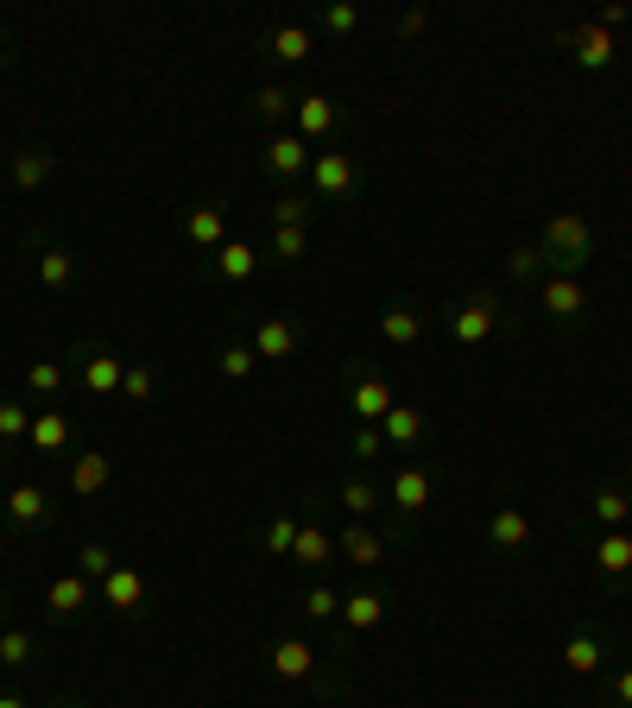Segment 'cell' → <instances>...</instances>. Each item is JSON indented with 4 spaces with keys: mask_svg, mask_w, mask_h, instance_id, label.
Segmentation results:
<instances>
[{
    "mask_svg": "<svg viewBox=\"0 0 632 708\" xmlns=\"http://www.w3.org/2000/svg\"><path fill=\"white\" fill-rule=\"evenodd\" d=\"M348 399H354V411H361V424H379V418L399 405V399H392V386H386L379 374H361V379L348 386Z\"/></svg>",
    "mask_w": 632,
    "mask_h": 708,
    "instance_id": "cell-8",
    "label": "cell"
},
{
    "mask_svg": "<svg viewBox=\"0 0 632 708\" xmlns=\"http://www.w3.org/2000/svg\"><path fill=\"white\" fill-rule=\"evenodd\" d=\"M335 133V101L329 96H303L298 101V140L310 146V140H329Z\"/></svg>",
    "mask_w": 632,
    "mask_h": 708,
    "instance_id": "cell-16",
    "label": "cell"
},
{
    "mask_svg": "<svg viewBox=\"0 0 632 708\" xmlns=\"http://www.w3.org/2000/svg\"><path fill=\"white\" fill-rule=\"evenodd\" d=\"M613 703H620V708H632V664L620 671V677H613Z\"/></svg>",
    "mask_w": 632,
    "mask_h": 708,
    "instance_id": "cell-47",
    "label": "cell"
},
{
    "mask_svg": "<svg viewBox=\"0 0 632 708\" xmlns=\"http://www.w3.org/2000/svg\"><path fill=\"white\" fill-rule=\"evenodd\" d=\"M273 671L285 683L317 677V645H310V639H278V645H273Z\"/></svg>",
    "mask_w": 632,
    "mask_h": 708,
    "instance_id": "cell-10",
    "label": "cell"
},
{
    "mask_svg": "<svg viewBox=\"0 0 632 708\" xmlns=\"http://www.w3.org/2000/svg\"><path fill=\"white\" fill-rule=\"evenodd\" d=\"M253 354H266V361H291V354H298V329L285 323V317H266V323L253 329Z\"/></svg>",
    "mask_w": 632,
    "mask_h": 708,
    "instance_id": "cell-14",
    "label": "cell"
},
{
    "mask_svg": "<svg viewBox=\"0 0 632 708\" xmlns=\"http://www.w3.org/2000/svg\"><path fill=\"white\" fill-rule=\"evenodd\" d=\"M354 455H367V462H374V455H386V436H379V424H361V430H354Z\"/></svg>",
    "mask_w": 632,
    "mask_h": 708,
    "instance_id": "cell-45",
    "label": "cell"
},
{
    "mask_svg": "<svg viewBox=\"0 0 632 708\" xmlns=\"http://www.w3.org/2000/svg\"><path fill=\"white\" fill-rule=\"evenodd\" d=\"M595 519H601L607 531H620L632 519V506H627V494H620V487H601V494H595Z\"/></svg>",
    "mask_w": 632,
    "mask_h": 708,
    "instance_id": "cell-32",
    "label": "cell"
},
{
    "mask_svg": "<svg viewBox=\"0 0 632 708\" xmlns=\"http://www.w3.org/2000/svg\"><path fill=\"white\" fill-rule=\"evenodd\" d=\"M121 354L114 349H82V392H96V399H108V392H121Z\"/></svg>",
    "mask_w": 632,
    "mask_h": 708,
    "instance_id": "cell-6",
    "label": "cell"
},
{
    "mask_svg": "<svg viewBox=\"0 0 632 708\" xmlns=\"http://www.w3.org/2000/svg\"><path fill=\"white\" fill-rule=\"evenodd\" d=\"M303 247H310V234H303V228H278V234H273V259H303Z\"/></svg>",
    "mask_w": 632,
    "mask_h": 708,
    "instance_id": "cell-40",
    "label": "cell"
},
{
    "mask_svg": "<svg viewBox=\"0 0 632 708\" xmlns=\"http://www.w3.org/2000/svg\"><path fill=\"white\" fill-rule=\"evenodd\" d=\"M379 335H386L392 349H411V342L424 335V317H418L411 303H386V317H379Z\"/></svg>",
    "mask_w": 632,
    "mask_h": 708,
    "instance_id": "cell-18",
    "label": "cell"
},
{
    "mask_svg": "<svg viewBox=\"0 0 632 708\" xmlns=\"http://www.w3.org/2000/svg\"><path fill=\"white\" fill-rule=\"evenodd\" d=\"M0 708H25V703H20V696H0Z\"/></svg>",
    "mask_w": 632,
    "mask_h": 708,
    "instance_id": "cell-49",
    "label": "cell"
},
{
    "mask_svg": "<svg viewBox=\"0 0 632 708\" xmlns=\"http://www.w3.org/2000/svg\"><path fill=\"white\" fill-rule=\"evenodd\" d=\"M266 45H273L278 64H303V57H310V25H278Z\"/></svg>",
    "mask_w": 632,
    "mask_h": 708,
    "instance_id": "cell-27",
    "label": "cell"
},
{
    "mask_svg": "<svg viewBox=\"0 0 632 708\" xmlns=\"http://www.w3.org/2000/svg\"><path fill=\"white\" fill-rule=\"evenodd\" d=\"M45 601H51V613H82L89 607V576H57L45 588Z\"/></svg>",
    "mask_w": 632,
    "mask_h": 708,
    "instance_id": "cell-24",
    "label": "cell"
},
{
    "mask_svg": "<svg viewBox=\"0 0 632 708\" xmlns=\"http://www.w3.org/2000/svg\"><path fill=\"white\" fill-rule=\"evenodd\" d=\"M342 551H348V563H361V569H374L379 556H386V544H379L367 526H348L342 531Z\"/></svg>",
    "mask_w": 632,
    "mask_h": 708,
    "instance_id": "cell-29",
    "label": "cell"
},
{
    "mask_svg": "<svg viewBox=\"0 0 632 708\" xmlns=\"http://www.w3.org/2000/svg\"><path fill=\"white\" fill-rule=\"evenodd\" d=\"M0 551H7V526H0Z\"/></svg>",
    "mask_w": 632,
    "mask_h": 708,
    "instance_id": "cell-50",
    "label": "cell"
},
{
    "mask_svg": "<svg viewBox=\"0 0 632 708\" xmlns=\"http://www.w3.org/2000/svg\"><path fill=\"white\" fill-rule=\"evenodd\" d=\"M273 215H278V228H303V215H310V197H278Z\"/></svg>",
    "mask_w": 632,
    "mask_h": 708,
    "instance_id": "cell-42",
    "label": "cell"
},
{
    "mask_svg": "<svg viewBox=\"0 0 632 708\" xmlns=\"http://www.w3.org/2000/svg\"><path fill=\"white\" fill-rule=\"evenodd\" d=\"M121 392H126V399H133V405H146V399H152V367H126Z\"/></svg>",
    "mask_w": 632,
    "mask_h": 708,
    "instance_id": "cell-44",
    "label": "cell"
},
{
    "mask_svg": "<svg viewBox=\"0 0 632 708\" xmlns=\"http://www.w3.org/2000/svg\"><path fill=\"white\" fill-rule=\"evenodd\" d=\"M494 317H500V303L480 291V298H468V303H462V310L450 317V335L462 342V349H480V342L494 335Z\"/></svg>",
    "mask_w": 632,
    "mask_h": 708,
    "instance_id": "cell-2",
    "label": "cell"
},
{
    "mask_svg": "<svg viewBox=\"0 0 632 708\" xmlns=\"http://www.w3.org/2000/svg\"><path fill=\"white\" fill-rule=\"evenodd\" d=\"M253 108H259V114H266V121H278V114H285V108H291V96H285V89H278V82H266V89H259V96H253Z\"/></svg>",
    "mask_w": 632,
    "mask_h": 708,
    "instance_id": "cell-43",
    "label": "cell"
},
{
    "mask_svg": "<svg viewBox=\"0 0 632 708\" xmlns=\"http://www.w3.org/2000/svg\"><path fill=\"white\" fill-rule=\"evenodd\" d=\"M108 475H114V455L82 450L70 462V494H76V500H89V494H101V487H108Z\"/></svg>",
    "mask_w": 632,
    "mask_h": 708,
    "instance_id": "cell-9",
    "label": "cell"
},
{
    "mask_svg": "<svg viewBox=\"0 0 632 708\" xmlns=\"http://www.w3.org/2000/svg\"><path fill=\"white\" fill-rule=\"evenodd\" d=\"M310 184H317V197H348L354 190V158L348 152H317V158H310Z\"/></svg>",
    "mask_w": 632,
    "mask_h": 708,
    "instance_id": "cell-5",
    "label": "cell"
},
{
    "mask_svg": "<svg viewBox=\"0 0 632 708\" xmlns=\"http://www.w3.org/2000/svg\"><path fill=\"white\" fill-rule=\"evenodd\" d=\"M253 361H259L253 349H241V342H228V349H222V374H228V379H247V374H253Z\"/></svg>",
    "mask_w": 632,
    "mask_h": 708,
    "instance_id": "cell-41",
    "label": "cell"
},
{
    "mask_svg": "<svg viewBox=\"0 0 632 708\" xmlns=\"http://www.w3.org/2000/svg\"><path fill=\"white\" fill-rule=\"evenodd\" d=\"M32 418H38V411H32V405H0V443H20V436H32Z\"/></svg>",
    "mask_w": 632,
    "mask_h": 708,
    "instance_id": "cell-33",
    "label": "cell"
},
{
    "mask_svg": "<svg viewBox=\"0 0 632 708\" xmlns=\"http://www.w3.org/2000/svg\"><path fill=\"white\" fill-rule=\"evenodd\" d=\"M544 273V247H512L506 253V278H537Z\"/></svg>",
    "mask_w": 632,
    "mask_h": 708,
    "instance_id": "cell-38",
    "label": "cell"
},
{
    "mask_svg": "<svg viewBox=\"0 0 632 708\" xmlns=\"http://www.w3.org/2000/svg\"><path fill=\"white\" fill-rule=\"evenodd\" d=\"M563 45H569V57H576L581 70H607L613 64V32L607 25H569Z\"/></svg>",
    "mask_w": 632,
    "mask_h": 708,
    "instance_id": "cell-3",
    "label": "cell"
},
{
    "mask_svg": "<svg viewBox=\"0 0 632 708\" xmlns=\"http://www.w3.org/2000/svg\"><path fill=\"white\" fill-rule=\"evenodd\" d=\"M342 620H348V632H374L379 620H386V601H379L374 588H361V595L342 601Z\"/></svg>",
    "mask_w": 632,
    "mask_h": 708,
    "instance_id": "cell-23",
    "label": "cell"
},
{
    "mask_svg": "<svg viewBox=\"0 0 632 708\" xmlns=\"http://www.w3.org/2000/svg\"><path fill=\"white\" fill-rule=\"evenodd\" d=\"M563 664H569L576 677H595V671H601V639H595V632H576V639L563 645Z\"/></svg>",
    "mask_w": 632,
    "mask_h": 708,
    "instance_id": "cell-26",
    "label": "cell"
},
{
    "mask_svg": "<svg viewBox=\"0 0 632 708\" xmlns=\"http://www.w3.org/2000/svg\"><path fill=\"white\" fill-rule=\"evenodd\" d=\"M0 632H7V607H0Z\"/></svg>",
    "mask_w": 632,
    "mask_h": 708,
    "instance_id": "cell-51",
    "label": "cell"
},
{
    "mask_svg": "<svg viewBox=\"0 0 632 708\" xmlns=\"http://www.w3.org/2000/svg\"><path fill=\"white\" fill-rule=\"evenodd\" d=\"M184 234H190V247H222V241H228L222 202H197V209L184 215Z\"/></svg>",
    "mask_w": 632,
    "mask_h": 708,
    "instance_id": "cell-11",
    "label": "cell"
},
{
    "mask_svg": "<svg viewBox=\"0 0 632 708\" xmlns=\"http://www.w3.org/2000/svg\"><path fill=\"white\" fill-rule=\"evenodd\" d=\"M544 310H551L556 323H576L581 310H588V298H581V285L569 273H556V278H544Z\"/></svg>",
    "mask_w": 632,
    "mask_h": 708,
    "instance_id": "cell-12",
    "label": "cell"
},
{
    "mask_svg": "<svg viewBox=\"0 0 632 708\" xmlns=\"http://www.w3.org/2000/svg\"><path fill=\"white\" fill-rule=\"evenodd\" d=\"M108 569H114V551H108L101 538H89V544L76 551V576H108Z\"/></svg>",
    "mask_w": 632,
    "mask_h": 708,
    "instance_id": "cell-34",
    "label": "cell"
},
{
    "mask_svg": "<svg viewBox=\"0 0 632 708\" xmlns=\"http://www.w3.org/2000/svg\"><path fill=\"white\" fill-rule=\"evenodd\" d=\"M310 158H317V152L303 146L298 133H278L273 146H266V172L273 177H310Z\"/></svg>",
    "mask_w": 632,
    "mask_h": 708,
    "instance_id": "cell-7",
    "label": "cell"
},
{
    "mask_svg": "<svg viewBox=\"0 0 632 708\" xmlns=\"http://www.w3.org/2000/svg\"><path fill=\"white\" fill-rule=\"evenodd\" d=\"M303 613H310V620H335V613H342V595H335V588H323V582H317V588H310V595H303Z\"/></svg>",
    "mask_w": 632,
    "mask_h": 708,
    "instance_id": "cell-39",
    "label": "cell"
},
{
    "mask_svg": "<svg viewBox=\"0 0 632 708\" xmlns=\"http://www.w3.org/2000/svg\"><path fill=\"white\" fill-rule=\"evenodd\" d=\"M0 506H7V519H13V526H38V519H45V487L20 480V487H13Z\"/></svg>",
    "mask_w": 632,
    "mask_h": 708,
    "instance_id": "cell-22",
    "label": "cell"
},
{
    "mask_svg": "<svg viewBox=\"0 0 632 708\" xmlns=\"http://www.w3.org/2000/svg\"><path fill=\"white\" fill-rule=\"evenodd\" d=\"M101 601L114 607V613H146V576L126 569V563H114V569L101 576Z\"/></svg>",
    "mask_w": 632,
    "mask_h": 708,
    "instance_id": "cell-4",
    "label": "cell"
},
{
    "mask_svg": "<svg viewBox=\"0 0 632 708\" xmlns=\"http://www.w3.org/2000/svg\"><path fill=\"white\" fill-rule=\"evenodd\" d=\"M0 664H7V671L32 664V632H20V627H7V632H0Z\"/></svg>",
    "mask_w": 632,
    "mask_h": 708,
    "instance_id": "cell-35",
    "label": "cell"
},
{
    "mask_svg": "<svg viewBox=\"0 0 632 708\" xmlns=\"http://www.w3.org/2000/svg\"><path fill=\"white\" fill-rule=\"evenodd\" d=\"M32 450L38 455L70 450V418H64V411H38V418H32Z\"/></svg>",
    "mask_w": 632,
    "mask_h": 708,
    "instance_id": "cell-21",
    "label": "cell"
},
{
    "mask_svg": "<svg viewBox=\"0 0 632 708\" xmlns=\"http://www.w3.org/2000/svg\"><path fill=\"white\" fill-rule=\"evenodd\" d=\"M487 538L500 544V551H519L531 538V519L519 512V506H494V519H487Z\"/></svg>",
    "mask_w": 632,
    "mask_h": 708,
    "instance_id": "cell-19",
    "label": "cell"
},
{
    "mask_svg": "<svg viewBox=\"0 0 632 708\" xmlns=\"http://www.w3.org/2000/svg\"><path fill=\"white\" fill-rule=\"evenodd\" d=\"M595 563H601L607 576H632V538L627 531H607L601 544H595Z\"/></svg>",
    "mask_w": 632,
    "mask_h": 708,
    "instance_id": "cell-25",
    "label": "cell"
},
{
    "mask_svg": "<svg viewBox=\"0 0 632 708\" xmlns=\"http://www.w3.org/2000/svg\"><path fill=\"white\" fill-rule=\"evenodd\" d=\"M392 506H399L404 519H418V512H424V506H430V475H424V468H399V475H392Z\"/></svg>",
    "mask_w": 632,
    "mask_h": 708,
    "instance_id": "cell-17",
    "label": "cell"
},
{
    "mask_svg": "<svg viewBox=\"0 0 632 708\" xmlns=\"http://www.w3.org/2000/svg\"><path fill=\"white\" fill-rule=\"evenodd\" d=\"M25 392H32V399H57V392H64V367H57V361H32V367H25Z\"/></svg>",
    "mask_w": 632,
    "mask_h": 708,
    "instance_id": "cell-30",
    "label": "cell"
},
{
    "mask_svg": "<svg viewBox=\"0 0 632 708\" xmlns=\"http://www.w3.org/2000/svg\"><path fill=\"white\" fill-rule=\"evenodd\" d=\"M537 247H544V266L576 278V266H588V253H595V234H588L581 215H551V228H544Z\"/></svg>",
    "mask_w": 632,
    "mask_h": 708,
    "instance_id": "cell-1",
    "label": "cell"
},
{
    "mask_svg": "<svg viewBox=\"0 0 632 708\" xmlns=\"http://www.w3.org/2000/svg\"><path fill=\"white\" fill-rule=\"evenodd\" d=\"M342 506H348L354 519H367V512L379 506V487L374 480H348V487H342Z\"/></svg>",
    "mask_w": 632,
    "mask_h": 708,
    "instance_id": "cell-36",
    "label": "cell"
},
{
    "mask_svg": "<svg viewBox=\"0 0 632 708\" xmlns=\"http://www.w3.org/2000/svg\"><path fill=\"white\" fill-rule=\"evenodd\" d=\"M291 544H298V519H291V512H278L273 526H266V551H273V556H291Z\"/></svg>",
    "mask_w": 632,
    "mask_h": 708,
    "instance_id": "cell-37",
    "label": "cell"
},
{
    "mask_svg": "<svg viewBox=\"0 0 632 708\" xmlns=\"http://www.w3.org/2000/svg\"><path fill=\"white\" fill-rule=\"evenodd\" d=\"M253 273H259V247H247V241H222V247H215V278L247 285Z\"/></svg>",
    "mask_w": 632,
    "mask_h": 708,
    "instance_id": "cell-13",
    "label": "cell"
},
{
    "mask_svg": "<svg viewBox=\"0 0 632 708\" xmlns=\"http://www.w3.org/2000/svg\"><path fill=\"white\" fill-rule=\"evenodd\" d=\"M51 165H57V152H45V146L13 152V190H38V184L51 177Z\"/></svg>",
    "mask_w": 632,
    "mask_h": 708,
    "instance_id": "cell-20",
    "label": "cell"
},
{
    "mask_svg": "<svg viewBox=\"0 0 632 708\" xmlns=\"http://www.w3.org/2000/svg\"><path fill=\"white\" fill-rule=\"evenodd\" d=\"M424 25H430V13H424V7H418V13H404V20H399V32H404V38H411V32H424Z\"/></svg>",
    "mask_w": 632,
    "mask_h": 708,
    "instance_id": "cell-48",
    "label": "cell"
},
{
    "mask_svg": "<svg viewBox=\"0 0 632 708\" xmlns=\"http://www.w3.org/2000/svg\"><path fill=\"white\" fill-rule=\"evenodd\" d=\"M329 551H335V538L317 526H298V544H291V563H329Z\"/></svg>",
    "mask_w": 632,
    "mask_h": 708,
    "instance_id": "cell-31",
    "label": "cell"
},
{
    "mask_svg": "<svg viewBox=\"0 0 632 708\" xmlns=\"http://www.w3.org/2000/svg\"><path fill=\"white\" fill-rule=\"evenodd\" d=\"M70 278H76V259H70L64 247H45V253H38V285H45V291H64Z\"/></svg>",
    "mask_w": 632,
    "mask_h": 708,
    "instance_id": "cell-28",
    "label": "cell"
},
{
    "mask_svg": "<svg viewBox=\"0 0 632 708\" xmlns=\"http://www.w3.org/2000/svg\"><path fill=\"white\" fill-rule=\"evenodd\" d=\"M323 25H329V32H354V25H361V13H354V7H329Z\"/></svg>",
    "mask_w": 632,
    "mask_h": 708,
    "instance_id": "cell-46",
    "label": "cell"
},
{
    "mask_svg": "<svg viewBox=\"0 0 632 708\" xmlns=\"http://www.w3.org/2000/svg\"><path fill=\"white\" fill-rule=\"evenodd\" d=\"M379 436H386V450L418 443V436H424V411H418V405H392V411L379 418Z\"/></svg>",
    "mask_w": 632,
    "mask_h": 708,
    "instance_id": "cell-15",
    "label": "cell"
}]
</instances>
